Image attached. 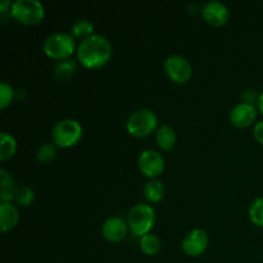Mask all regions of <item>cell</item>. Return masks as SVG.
Wrapping results in <instances>:
<instances>
[{"mask_svg":"<svg viewBox=\"0 0 263 263\" xmlns=\"http://www.w3.org/2000/svg\"><path fill=\"white\" fill-rule=\"evenodd\" d=\"M77 59L87 69H98L110 61L113 48L110 41L103 35H94L81 41L77 46Z\"/></svg>","mask_w":263,"mask_h":263,"instance_id":"obj_1","label":"cell"},{"mask_svg":"<svg viewBox=\"0 0 263 263\" xmlns=\"http://www.w3.org/2000/svg\"><path fill=\"white\" fill-rule=\"evenodd\" d=\"M43 50L46 57L57 62L71 59L74 51H77L76 41L72 33L55 32L44 41Z\"/></svg>","mask_w":263,"mask_h":263,"instance_id":"obj_2","label":"cell"},{"mask_svg":"<svg viewBox=\"0 0 263 263\" xmlns=\"http://www.w3.org/2000/svg\"><path fill=\"white\" fill-rule=\"evenodd\" d=\"M156 223V211L152 205L145 204V203H139L134 205L127 215V226L131 234L135 236L146 235L151 234Z\"/></svg>","mask_w":263,"mask_h":263,"instance_id":"obj_3","label":"cell"},{"mask_svg":"<svg viewBox=\"0 0 263 263\" xmlns=\"http://www.w3.org/2000/svg\"><path fill=\"white\" fill-rule=\"evenodd\" d=\"M10 15L22 25H39L45 17V8L37 0H15L10 7Z\"/></svg>","mask_w":263,"mask_h":263,"instance_id":"obj_4","label":"cell"},{"mask_svg":"<svg viewBox=\"0 0 263 263\" xmlns=\"http://www.w3.org/2000/svg\"><path fill=\"white\" fill-rule=\"evenodd\" d=\"M82 134L84 130L80 122L67 118L55 123L51 131V140L58 148H71L81 140Z\"/></svg>","mask_w":263,"mask_h":263,"instance_id":"obj_5","label":"cell"},{"mask_svg":"<svg viewBox=\"0 0 263 263\" xmlns=\"http://www.w3.org/2000/svg\"><path fill=\"white\" fill-rule=\"evenodd\" d=\"M158 126V117L151 109H139L131 113L126 122V128L134 138H146L152 135Z\"/></svg>","mask_w":263,"mask_h":263,"instance_id":"obj_6","label":"cell"},{"mask_svg":"<svg viewBox=\"0 0 263 263\" xmlns=\"http://www.w3.org/2000/svg\"><path fill=\"white\" fill-rule=\"evenodd\" d=\"M164 72L172 82L184 85L190 81L193 76V68L189 61L181 55H171L164 61Z\"/></svg>","mask_w":263,"mask_h":263,"instance_id":"obj_7","label":"cell"},{"mask_svg":"<svg viewBox=\"0 0 263 263\" xmlns=\"http://www.w3.org/2000/svg\"><path fill=\"white\" fill-rule=\"evenodd\" d=\"M138 166L141 174L149 179H158L164 171V158L161 153L148 149L141 152L138 159Z\"/></svg>","mask_w":263,"mask_h":263,"instance_id":"obj_8","label":"cell"},{"mask_svg":"<svg viewBox=\"0 0 263 263\" xmlns=\"http://www.w3.org/2000/svg\"><path fill=\"white\" fill-rule=\"evenodd\" d=\"M184 253L189 257H199L208 248V234L202 229H194L184 236L181 241Z\"/></svg>","mask_w":263,"mask_h":263,"instance_id":"obj_9","label":"cell"},{"mask_svg":"<svg viewBox=\"0 0 263 263\" xmlns=\"http://www.w3.org/2000/svg\"><path fill=\"white\" fill-rule=\"evenodd\" d=\"M258 115V108L256 105L239 103L231 109L230 122L236 128H248L254 125Z\"/></svg>","mask_w":263,"mask_h":263,"instance_id":"obj_10","label":"cell"},{"mask_svg":"<svg viewBox=\"0 0 263 263\" xmlns=\"http://www.w3.org/2000/svg\"><path fill=\"white\" fill-rule=\"evenodd\" d=\"M202 17L208 25L221 27L229 22L230 12L229 8L221 2H208L202 8Z\"/></svg>","mask_w":263,"mask_h":263,"instance_id":"obj_11","label":"cell"},{"mask_svg":"<svg viewBox=\"0 0 263 263\" xmlns=\"http://www.w3.org/2000/svg\"><path fill=\"white\" fill-rule=\"evenodd\" d=\"M128 233L127 222L122 220L121 217H109L105 220V222L102 226V235L109 243H120L125 240Z\"/></svg>","mask_w":263,"mask_h":263,"instance_id":"obj_12","label":"cell"},{"mask_svg":"<svg viewBox=\"0 0 263 263\" xmlns=\"http://www.w3.org/2000/svg\"><path fill=\"white\" fill-rule=\"evenodd\" d=\"M20 221L18 208L12 202L0 203V229L3 233L12 230Z\"/></svg>","mask_w":263,"mask_h":263,"instance_id":"obj_13","label":"cell"},{"mask_svg":"<svg viewBox=\"0 0 263 263\" xmlns=\"http://www.w3.org/2000/svg\"><path fill=\"white\" fill-rule=\"evenodd\" d=\"M156 141L157 145H158L162 151H172L177 141L176 131H175L170 125H162L156 133Z\"/></svg>","mask_w":263,"mask_h":263,"instance_id":"obj_14","label":"cell"},{"mask_svg":"<svg viewBox=\"0 0 263 263\" xmlns=\"http://www.w3.org/2000/svg\"><path fill=\"white\" fill-rule=\"evenodd\" d=\"M17 189L14 179L5 170H0V203L12 202Z\"/></svg>","mask_w":263,"mask_h":263,"instance_id":"obj_15","label":"cell"},{"mask_svg":"<svg viewBox=\"0 0 263 263\" xmlns=\"http://www.w3.org/2000/svg\"><path fill=\"white\" fill-rule=\"evenodd\" d=\"M77 72V63L73 59H64L59 61L53 67V76L58 81H67L73 77Z\"/></svg>","mask_w":263,"mask_h":263,"instance_id":"obj_16","label":"cell"},{"mask_svg":"<svg viewBox=\"0 0 263 263\" xmlns=\"http://www.w3.org/2000/svg\"><path fill=\"white\" fill-rule=\"evenodd\" d=\"M144 195L151 203H159L166 195V186L158 179H152L144 185Z\"/></svg>","mask_w":263,"mask_h":263,"instance_id":"obj_17","label":"cell"},{"mask_svg":"<svg viewBox=\"0 0 263 263\" xmlns=\"http://www.w3.org/2000/svg\"><path fill=\"white\" fill-rule=\"evenodd\" d=\"M17 152V141L10 134L3 131L0 134V161H8Z\"/></svg>","mask_w":263,"mask_h":263,"instance_id":"obj_18","label":"cell"},{"mask_svg":"<svg viewBox=\"0 0 263 263\" xmlns=\"http://www.w3.org/2000/svg\"><path fill=\"white\" fill-rule=\"evenodd\" d=\"M140 249L146 256H156L161 251L162 243L159 238L154 234H146L140 238Z\"/></svg>","mask_w":263,"mask_h":263,"instance_id":"obj_19","label":"cell"},{"mask_svg":"<svg viewBox=\"0 0 263 263\" xmlns=\"http://www.w3.org/2000/svg\"><path fill=\"white\" fill-rule=\"evenodd\" d=\"M72 36L79 40H86V39L94 36V25L89 20H79L72 26Z\"/></svg>","mask_w":263,"mask_h":263,"instance_id":"obj_20","label":"cell"},{"mask_svg":"<svg viewBox=\"0 0 263 263\" xmlns=\"http://www.w3.org/2000/svg\"><path fill=\"white\" fill-rule=\"evenodd\" d=\"M57 157V145L54 143H45L36 152V159L43 164L53 162Z\"/></svg>","mask_w":263,"mask_h":263,"instance_id":"obj_21","label":"cell"},{"mask_svg":"<svg viewBox=\"0 0 263 263\" xmlns=\"http://www.w3.org/2000/svg\"><path fill=\"white\" fill-rule=\"evenodd\" d=\"M35 199V192L27 185L18 187L14 195V203L18 207H28Z\"/></svg>","mask_w":263,"mask_h":263,"instance_id":"obj_22","label":"cell"},{"mask_svg":"<svg viewBox=\"0 0 263 263\" xmlns=\"http://www.w3.org/2000/svg\"><path fill=\"white\" fill-rule=\"evenodd\" d=\"M249 218L257 228H263V197H258L249 207Z\"/></svg>","mask_w":263,"mask_h":263,"instance_id":"obj_23","label":"cell"},{"mask_svg":"<svg viewBox=\"0 0 263 263\" xmlns=\"http://www.w3.org/2000/svg\"><path fill=\"white\" fill-rule=\"evenodd\" d=\"M14 94V90L10 85H8L4 81L0 82V108L2 109H5L12 103Z\"/></svg>","mask_w":263,"mask_h":263,"instance_id":"obj_24","label":"cell"},{"mask_svg":"<svg viewBox=\"0 0 263 263\" xmlns=\"http://www.w3.org/2000/svg\"><path fill=\"white\" fill-rule=\"evenodd\" d=\"M259 99V94H257L256 90H252V89H247L244 90L243 94H241V103H247V104H252V105H256L258 103Z\"/></svg>","mask_w":263,"mask_h":263,"instance_id":"obj_25","label":"cell"},{"mask_svg":"<svg viewBox=\"0 0 263 263\" xmlns=\"http://www.w3.org/2000/svg\"><path fill=\"white\" fill-rule=\"evenodd\" d=\"M253 136L257 140V143L263 145V121H259V122H257L256 125H254Z\"/></svg>","mask_w":263,"mask_h":263,"instance_id":"obj_26","label":"cell"},{"mask_svg":"<svg viewBox=\"0 0 263 263\" xmlns=\"http://www.w3.org/2000/svg\"><path fill=\"white\" fill-rule=\"evenodd\" d=\"M8 7H12V4H10L9 0H4V2H2L0 3V12L2 13L7 12Z\"/></svg>","mask_w":263,"mask_h":263,"instance_id":"obj_27","label":"cell"},{"mask_svg":"<svg viewBox=\"0 0 263 263\" xmlns=\"http://www.w3.org/2000/svg\"><path fill=\"white\" fill-rule=\"evenodd\" d=\"M257 108H258V112L263 116V91L259 92V99L257 103Z\"/></svg>","mask_w":263,"mask_h":263,"instance_id":"obj_28","label":"cell"}]
</instances>
